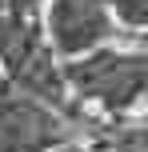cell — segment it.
Masks as SVG:
<instances>
[{
	"mask_svg": "<svg viewBox=\"0 0 148 152\" xmlns=\"http://www.w3.org/2000/svg\"><path fill=\"white\" fill-rule=\"evenodd\" d=\"M64 80L80 100H92L104 112H128L136 100L148 96V52H116L92 48L84 56L60 60Z\"/></svg>",
	"mask_w": 148,
	"mask_h": 152,
	"instance_id": "obj_1",
	"label": "cell"
},
{
	"mask_svg": "<svg viewBox=\"0 0 148 152\" xmlns=\"http://www.w3.org/2000/svg\"><path fill=\"white\" fill-rule=\"evenodd\" d=\"M72 140V124L52 104L0 84V152H52Z\"/></svg>",
	"mask_w": 148,
	"mask_h": 152,
	"instance_id": "obj_2",
	"label": "cell"
},
{
	"mask_svg": "<svg viewBox=\"0 0 148 152\" xmlns=\"http://www.w3.org/2000/svg\"><path fill=\"white\" fill-rule=\"evenodd\" d=\"M116 36L108 0H52L48 4V44L60 60L84 56Z\"/></svg>",
	"mask_w": 148,
	"mask_h": 152,
	"instance_id": "obj_3",
	"label": "cell"
},
{
	"mask_svg": "<svg viewBox=\"0 0 148 152\" xmlns=\"http://www.w3.org/2000/svg\"><path fill=\"white\" fill-rule=\"evenodd\" d=\"M40 44H44V36L32 16L12 12V8L0 12V68H4V76H12Z\"/></svg>",
	"mask_w": 148,
	"mask_h": 152,
	"instance_id": "obj_4",
	"label": "cell"
},
{
	"mask_svg": "<svg viewBox=\"0 0 148 152\" xmlns=\"http://www.w3.org/2000/svg\"><path fill=\"white\" fill-rule=\"evenodd\" d=\"M108 8L128 28H148V0H108Z\"/></svg>",
	"mask_w": 148,
	"mask_h": 152,
	"instance_id": "obj_5",
	"label": "cell"
},
{
	"mask_svg": "<svg viewBox=\"0 0 148 152\" xmlns=\"http://www.w3.org/2000/svg\"><path fill=\"white\" fill-rule=\"evenodd\" d=\"M60 152H88V148H72V144H60Z\"/></svg>",
	"mask_w": 148,
	"mask_h": 152,
	"instance_id": "obj_6",
	"label": "cell"
},
{
	"mask_svg": "<svg viewBox=\"0 0 148 152\" xmlns=\"http://www.w3.org/2000/svg\"><path fill=\"white\" fill-rule=\"evenodd\" d=\"M144 120H148V116H144Z\"/></svg>",
	"mask_w": 148,
	"mask_h": 152,
	"instance_id": "obj_7",
	"label": "cell"
}]
</instances>
